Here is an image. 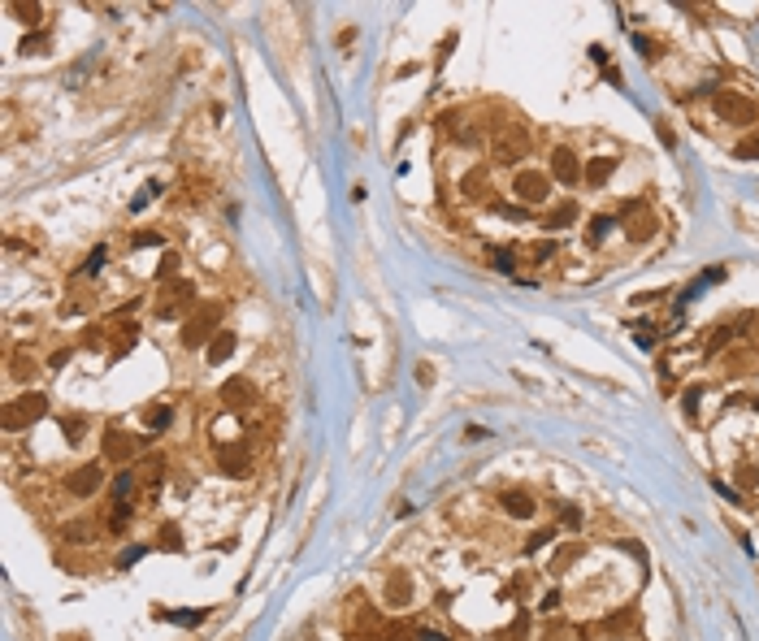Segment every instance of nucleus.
Instances as JSON below:
<instances>
[{"label": "nucleus", "mask_w": 759, "mask_h": 641, "mask_svg": "<svg viewBox=\"0 0 759 641\" xmlns=\"http://www.w3.org/2000/svg\"><path fill=\"white\" fill-rule=\"evenodd\" d=\"M105 260H109V247H96V252L87 256V265H83V273H100V269H105Z\"/></svg>", "instance_id": "19"}, {"label": "nucleus", "mask_w": 759, "mask_h": 641, "mask_svg": "<svg viewBox=\"0 0 759 641\" xmlns=\"http://www.w3.org/2000/svg\"><path fill=\"white\" fill-rule=\"evenodd\" d=\"M100 481H105V468H100V464H83L74 477H65V494H74V498H91V494L100 490Z\"/></svg>", "instance_id": "6"}, {"label": "nucleus", "mask_w": 759, "mask_h": 641, "mask_svg": "<svg viewBox=\"0 0 759 641\" xmlns=\"http://www.w3.org/2000/svg\"><path fill=\"white\" fill-rule=\"evenodd\" d=\"M525 130H521V122H512V126H503L499 130V139H495V161H503V165H512L516 156H525Z\"/></svg>", "instance_id": "5"}, {"label": "nucleus", "mask_w": 759, "mask_h": 641, "mask_svg": "<svg viewBox=\"0 0 759 641\" xmlns=\"http://www.w3.org/2000/svg\"><path fill=\"white\" fill-rule=\"evenodd\" d=\"M512 191L521 195L525 204H542L551 195V173H538V169H521L512 178Z\"/></svg>", "instance_id": "4"}, {"label": "nucleus", "mask_w": 759, "mask_h": 641, "mask_svg": "<svg viewBox=\"0 0 759 641\" xmlns=\"http://www.w3.org/2000/svg\"><path fill=\"white\" fill-rule=\"evenodd\" d=\"M230 351H234V330H222V334L213 338V347H209V364H222Z\"/></svg>", "instance_id": "14"}, {"label": "nucleus", "mask_w": 759, "mask_h": 641, "mask_svg": "<svg viewBox=\"0 0 759 641\" xmlns=\"http://www.w3.org/2000/svg\"><path fill=\"white\" fill-rule=\"evenodd\" d=\"M148 425H152V429H165V425H174V408H165V403H161V408H152Z\"/></svg>", "instance_id": "18"}, {"label": "nucleus", "mask_w": 759, "mask_h": 641, "mask_svg": "<svg viewBox=\"0 0 759 641\" xmlns=\"http://www.w3.org/2000/svg\"><path fill=\"white\" fill-rule=\"evenodd\" d=\"M213 320H217V308H209V312L191 316V320H187V334H183V342H187V347H200L204 338L213 334Z\"/></svg>", "instance_id": "8"}, {"label": "nucleus", "mask_w": 759, "mask_h": 641, "mask_svg": "<svg viewBox=\"0 0 759 641\" xmlns=\"http://www.w3.org/2000/svg\"><path fill=\"white\" fill-rule=\"evenodd\" d=\"M499 503H503V512H508L512 520H530V516L538 512V503H534V498H530L525 490H503V494H499Z\"/></svg>", "instance_id": "7"}, {"label": "nucleus", "mask_w": 759, "mask_h": 641, "mask_svg": "<svg viewBox=\"0 0 759 641\" xmlns=\"http://www.w3.org/2000/svg\"><path fill=\"white\" fill-rule=\"evenodd\" d=\"M738 156H759V139H742V144H738Z\"/></svg>", "instance_id": "21"}, {"label": "nucleus", "mask_w": 759, "mask_h": 641, "mask_svg": "<svg viewBox=\"0 0 759 641\" xmlns=\"http://www.w3.org/2000/svg\"><path fill=\"white\" fill-rule=\"evenodd\" d=\"M577 212H581V208H577L573 200H564V204H556V208L547 212V226H573V221H577Z\"/></svg>", "instance_id": "13"}, {"label": "nucleus", "mask_w": 759, "mask_h": 641, "mask_svg": "<svg viewBox=\"0 0 759 641\" xmlns=\"http://www.w3.org/2000/svg\"><path fill=\"white\" fill-rule=\"evenodd\" d=\"M217 464H222V473H226V477H248V468H252V464H248V455H239V451H222V455H217Z\"/></svg>", "instance_id": "11"}, {"label": "nucleus", "mask_w": 759, "mask_h": 641, "mask_svg": "<svg viewBox=\"0 0 759 641\" xmlns=\"http://www.w3.org/2000/svg\"><path fill=\"white\" fill-rule=\"evenodd\" d=\"M551 183H564V187H577L581 183V173H586V165L577 161V152L573 148H556L551 152Z\"/></svg>", "instance_id": "3"}, {"label": "nucleus", "mask_w": 759, "mask_h": 641, "mask_svg": "<svg viewBox=\"0 0 759 641\" xmlns=\"http://www.w3.org/2000/svg\"><path fill=\"white\" fill-rule=\"evenodd\" d=\"M716 113L724 117V122H734V126H755L759 122V109L746 100V96H738V91H729L724 87L720 96H716Z\"/></svg>", "instance_id": "2"}, {"label": "nucleus", "mask_w": 759, "mask_h": 641, "mask_svg": "<svg viewBox=\"0 0 759 641\" xmlns=\"http://www.w3.org/2000/svg\"><path fill=\"white\" fill-rule=\"evenodd\" d=\"M530 256H534L538 265H547V260H556V243H534V247H530Z\"/></svg>", "instance_id": "20"}, {"label": "nucleus", "mask_w": 759, "mask_h": 641, "mask_svg": "<svg viewBox=\"0 0 759 641\" xmlns=\"http://www.w3.org/2000/svg\"><path fill=\"white\" fill-rule=\"evenodd\" d=\"M612 169H616V156H599V161H586V173H581V183H586V187H603L607 178H612Z\"/></svg>", "instance_id": "9"}, {"label": "nucleus", "mask_w": 759, "mask_h": 641, "mask_svg": "<svg viewBox=\"0 0 759 641\" xmlns=\"http://www.w3.org/2000/svg\"><path fill=\"white\" fill-rule=\"evenodd\" d=\"M156 538H161V546H165V550H178V546H183V529H178V524H161Z\"/></svg>", "instance_id": "16"}, {"label": "nucleus", "mask_w": 759, "mask_h": 641, "mask_svg": "<svg viewBox=\"0 0 759 641\" xmlns=\"http://www.w3.org/2000/svg\"><path fill=\"white\" fill-rule=\"evenodd\" d=\"M612 226H616V217H595V221H590V247H595V243H603Z\"/></svg>", "instance_id": "17"}, {"label": "nucleus", "mask_w": 759, "mask_h": 641, "mask_svg": "<svg viewBox=\"0 0 759 641\" xmlns=\"http://www.w3.org/2000/svg\"><path fill=\"white\" fill-rule=\"evenodd\" d=\"M655 226H660V221H655L651 212H642L638 221H629V238H634V243H646V238L655 234Z\"/></svg>", "instance_id": "15"}, {"label": "nucleus", "mask_w": 759, "mask_h": 641, "mask_svg": "<svg viewBox=\"0 0 759 641\" xmlns=\"http://www.w3.org/2000/svg\"><path fill=\"white\" fill-rule=\"evenodd\" d=\"M152 243H156V234H152V230H144V234H135V238H130V247H152Z\"/></svg>", "instance_id": "22"}, {"label": "nucleus", "mask_w": 759, "mask_h": 641, "mask_svg": "<svg viewBox=\"0 0 759 641\" xmlns=\"http://www.w3.org/2000/svg\"><path fill=\"white\" fill-rule=\"evenodd\" d=\"M48 412V399L40 395V390H26L22 399H13L9 408H5V425H9V434H18L26 420H40Z\"/></svg>", "instance_id": "1"}, {"label": "nucleus", "mask_w": 759, "mask_h": 641, "mask_svg": "<svg viewBox=\"0 0 759 641\" xmlns=\"http://www.w3.org/2000/svg\"><path fill=\"white\" fill-rule=\"evenodd\" d=\"M556 607H560V594H556V589H551V594L542 598V607H538V611H556Z\"/></svg>", "instance_id": "23"}, {"label": "nucleus", "mask_w": 759, "mask_h": 641, "mask_svg": "<svg viewBox=\"0 0 759 641\" xmlns=\"http://www.w3.org/2000/svg\"><path fill=\"white\" fill-rule=\"evenodd\" d=\"M464 195H469V200H491V178L481 173V169H473V173L464 178Z\"/></svg>", "instance_id": "12"}, {"label": "nucleus", "mask_w": 759, "mask_h": 641, "mask_svg": "<svg viewBox=\"0 0 759 641\" xmlns=\"http://www.w3.org/2000/svg\"><path fill=\"white\" fill-rule=\"evenodd\" d=\"M222 403H226L230 412L248 408V403H252V386H248V381H226V386H222Z\"/></svg>", "instance_id": "10"}]
</instances>
